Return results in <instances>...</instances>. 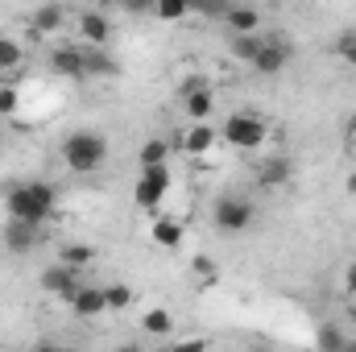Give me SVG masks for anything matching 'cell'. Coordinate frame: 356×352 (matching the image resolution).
<instances>
[{"mask_svg": "<svg viewBox=\"0 0 356 352\" xmlns=\"http://www.w3.org/2000/svg\"><path fill=\"white\" fill-rule=\"evenodd\" d=\"M340 352H356V340H344V349Z\"/></svg>", "mask_w": 356, "mask_h": 352, "instance_id": "cell-34", "label": "cell"}, {"mask_svg": "<svg viewBox=\"0 0 356 352\" xmlns=\"http://www.w3.org/2000/svg\"><path fill=\"white\" fill-rule=\"evenodd\" d=\"M253 220H257V211H253V203H249L245 195H220V199H216V228H220L224 237L249 232Z\"/></svg>", "mask_w": 356, "mask_h": 352, "instance_id": "cell-4", "label": "cell"}, {"mask_svg": "<svg viewBox=\"0 0 356 352\" xmlns=\"http://www.w3.org/2000/svg\"><path fill=\"white\" fill-rule=\"evenodd\" d=\"M261 46H266V33H249V38H228V50H232V58H236V63H245V67H253V58L261 54Z\"/></svg>", "mask_w": 356, "mask_h": 352, "instance_id": "cell-18", "label": "cell"}, {"mask_svg": "<svg viewBox=\"0 0 356 352\" xmlns=\"http://www.w3.org/2000/svg\"><path fill=\"white\" fill-rule=\"evenodd\" d=\"M83 54H88V75H116V58L108 50H88L83 46Z\"/></svg>", "mask_w": 356, "mask_h": 352, "instance_id": "cell-24", "label": "cell"}, {"mask_svg": "<svg viewBox=\"0 0 356 352\" xmlns=\"http://www.w3.org/2000/svg\"><path fill=\"white\" fill-rule=\"evenodd\" d=\"M158 352H207V340H178V344H166Z\"/></svg>", "mask_w": 356, "mask_h": 352, "instance_id": "cell-30", "label": "cell"}, {"mask_svg": "<svg viewBox=\"0 0 356 352\" xmlns=\"http://www.w3.org/2000/svg\"><path fill=\"white\" fill-rule=\"evenodd\" d=\"M170 166H149V170H141L137 175V186H133V199H137V207L141 211H158L162 207V199L170 195Z\"/></svg>", "mask_w": 356, "mask_h": 352, "instance_id": "cell-6", "label": "cell"}, {"mask_svg": "<svg viewBox=\"0 0 356 352\" xmlns=\"http://www.w3.org/2000/svg\"><path fill=\"white\" fill-rule=\"evenodd\" d=\"M21 108V91L17 88H0V116H13Z\"/></svg>", "mask_w": 356, "mask_h": 352, "instance_id": "cell-29", "label": "cell"}, {"mask_svg": "<svg viewBox=\"0 0 356 352\" xmlns=\"http://www.w3.org/2000/svg\"><path fill=\"white\" fill-rule=\"evenodd\" d=\"M266 137H269V125L257 112H232V116L220 125V141H224L228 150H241V154L257 150Z\"/></svg>", "mask_w": 356, "mask_h": 352, "instance_id": "cell-3", "label": "cell"}, {"mask_svg": "<svg viewBox=\"0 0 356 352\" xmlns=\"http://www.w3.org/2000/svg\"><path fill=\"white\" fill-rule=\"evenodd\" d=\"M286 63H290V46H286L282 38H266L261 54L253 58V71H257V75H282Z\"/></svg>", "mask_w": 356, "mask_h": 352, "instance_id": "cell-13", "label": "cell"}, {"mask_svg": "<svg viewBox=\"0 0 356 352\" xmlns=\"http://www.w3.org/2000/svg\"><path fill=\"white\" fill-rule=\"evenodd\" d=\"M191 269H195V278H199L203 286H207V282H216V262H211V257H203V253H199V257L191 262Z\"/></svg>", "mask_w": 356, "mask_h": 352, "instance_id": "cell-28", "label": "cell"}, {"mask_svg": "<svg viewBox=\"0 0 356 352\" xmlns=\"http://www.w3.org/2000/svg\"><path fill=\"white\" fill-rule=\"evenodd\" d=\"M0 137H4V133H0Z\"/></svg>", "mask_w": 356, "mask_h": 352, "instance_id": "cell-36", "label": "cell"}, {"mask_svg": "<svg viewBox=\"0 0 356 352\" xmlns=\"http://www.w3.org/2000/svg\"><path fill=\"white\" fill-rule=\"evenodd\" d=\"M286 178H290V162L286 158H269L257 166V182L266 186V191H277V186H286Z\"/></svg>", "mask_w": 356, "mask_h": 352, "instance_id": "cell-19", "label": "cell"}, {"mask_svg": "<svg viewBox=\"0 0 356 352\" xmlns=\"http://www.w3.org/2000/svg\"><path fill=\"white\" fill-rule=\"evenodd\" d=\"M319 349L323 352H340L344 349V332H340L336 323H323V328H319Z\"/></svg>", "mask_w": 356, "mask_h": 352, "instance_id": "cell-26", "label": "cell"}, {"mask_svg": "<svg viewBox=\"0 0 356 352\" xmlns=\"http://www.w3.org/2000/svg\"><path fill=\"white\" fill-rule=\"evenodd\" d=\"M178 99H182V112L191 116V125H211V112H216V91H211V79L195 75V79L178 83Z\"/></svg>", "mask_w": 356, "mask_h": 352, "instance_id": "cell-5", "label": "cell"}, {"mask_svg": "<svg viewBox=\"0 0 356 352\" xmlns=\"http://www.w3.org/2000/svg\"><path fill=\"white\" fill-rule=\"evenodd\" d=\"M175 145H178L182 158L203 162V158L216 154V145H220V129H216V125H191V129H182V137H178Z\"/></svg>", "mask_w": 356, "mask_h": 352, "instance_id": "cell-8", "label": "cell"}, {"mask_svg": "<svg viewBox=\"0 0 356 352\" xmlns=\"http://www.w3.org/2000/svg\"><path fill=\"white\" fill-rule=\"evenodd\" d=\"M71 311H75L79 319H95V315H104V311H108V307H104V290L83 286V290L71 298Z\"/></svg>", "mask_w": 356, "mask_h": 352, "instance_id": "cell-16", "label": "cell"}, {"mask_svg": "<svg viewBox=\"0 0 356 352\" xmlns=\"http://www.w3.org/2000/svg\"><path fill=\"white\" fill-rule=\"evenodd\" d=\"M348 145H353V150H356V120H353V125H348Z\"/></svg>", "mask_w": 356, "mask_h": 352, "instance_id": "cell-33", "label": "cell"}, {"mask_svg": "<svg viewBox=\"0 0 356 352\" xmlns=\"http://www.w3.org/2000/svg\"><path fill=\"white\" fill-rule=\"evenodd\" d=\"M50 71L63 75V79H88V54L83 46H54L50 50Z\"/></svg>", "mask_w": 356, "mask_h": 352, "instance_id": "cell-10", "label": "cell"}, {"mask_svg": "<svg viewBox=\"0 0 356 352\" xmlns=\"http://www.w3.org/2000/svg\"><path fill=\"white\" fill-rule=\"evenodd\" d=\"M4 207H8V224H29V228H42L54 207H58V195L50 182H13L8 195H4Z\"/></svg>", "mask_w": 356, "mask_h": 352, "instance_id": "cell-1", "label": "cell"}, {"mask_svg": "<svg viewBox=\"0 0 356 352\" xmlns=\"http://www.w3.org/2000/svg\"><path fill=\"white\" fill-rule=\"evenodd\" d=\"M75 29H79V46H88V50H108L112 46V21L99 8L75 13Z\"/></svg>", "mask_w": 356, "mask_h": 352, "instance_id": "cell-7", "label": "cell"}, {"mask_svg": "<svg viewBox=\"0 0 356 352\" xmlns=\"http://www.w3.org/2000/svg\"><path fill=\"white\" fill-rule=\"evenodd\" d=\"M91 253L88 245H79V241H71V245H63L58 249V265H67V269H83V265H91Z\"/></svg>", "mask_w": 356, "mask_h": 352, "instance_id": "cell-22", "label": "cell"}, {"mask_svg": "<svg viewBox=\"0 0 356 352\" xmlns=\"http://www.w3.org/2000/svg\"><path fill=\"white\" fill-rule=\"evenodd\" d=\"M182 237H186V228H182V220H175V216H158V220L149 224V241H154L158 249H178Z\"/></svg>", "mask_w": 356, "mask_h": 352, "instance_id": "cell-14", "label": "cell"}, {"mask_svg": "<svg viewBox=\"0 0 356 352\" xmlns=\"http://www.w3.org/2000/svg\"><path fill=\"white\" fill-rule=\"evenodd\" d=\"M141 332L162 340V336H170V332H175V315H170L166 307H154V311H145V315H141Z\"/></svg>", "mask_w": 356, "mask_h": 352, "instance_id": "cell-20", "label": "cell"}, {"mask_svg": "<svg viewBox=\"0 0 356 352\" xmlns=\"http://www.w3.org/2000/svg\"><path fill=\"white\" fill-rule=\"evenodd\" d=\"M63 21H67V8H58V4H42V8H33V17H29L33 33H58Z\"/></svg>", "mask_w": 356, "mask_h": 352, "instance_id": "cell-17", "label": "cell"}, {"mask_svg": "<svg viewBox=\"0 0 356 352\" xmlns=\"http://www.w3.org/2000/svg\"><path fill=\"white\" fill-rule=\"evenodd\" d=\"M116 352H141V349H133V344H124V349H116Z\"/></svg>", "mask_w": 356, "mask_h": 352, "instance_id": "cell-35", "label": "cell"}, {"mask_svg": "<svg viewBox=\"0 0 356 352\" xmlns=\"http://www.w3.org/2000/svg\"><path fill=\"white\" fill-rule=\"evenodd\" d=\"M154 17H162V21H182V17H191V4H186V0H158V4H154Z\"/></svg>", "mask_w": 356, "mask_h": 352, "instance_id": "cell-25", "label": "cell"}, {"mask_svg": "<svg viewBox=\"0 0 356 352\" xmlns=\"http://www.w3.org/2000/svg\"><path fill=\"white\" fill-rule=\"evenodd\" d=\"M63 166L67 170H75V175H95V170H104V162H108V141L95 133V129H79V133H71L67 141H63Z\"/></svg>", "mask_w": 356, "mask_h": 352, "instance_id": "cell-2", "label": "cell"}, {"mask_svg": "<svg viewBox=\"0 0 356 352\" xmlns=\"http://www.w3.org/2000/svg\"><path fill=\"white\" fill-rule=\"evenodd\" d=\"M133 286H124V282H112V286H104V307L108 311H124V307H133Z\"/></svg>", "mask_w": 356, "mask_h": 352, "instance_id": "cell-23", "label": "cell"}, {"mask_svg": "<svg viewBox=\"0 0 356 352\" xmlns=\"http://www.w3.org/2000/svg\"><path fill=\"white\" fill-rule=\"evenodd\" d=\"M170 141H162V137H149L145 145H141V154H137V162H141V170H149V166H166V158H170Z\"/></svg>", "mask_w": 356, "mask_h": 352, "instance_id": "cell-21", "label": "cell"}, {"mask_svg": "<svg viewBox=\"0 0 356 352\" xmlns=\"http://www.w3.org/2000/svg\"><path fill=\"white\" fill-rule=\"evenodd\" d=\"M220 21L228 25V33H232V38H249V33H257V29H261V13H257L253 4H228Z\"/></svg>", "mask_w": 356, "mask_h": 352, "instance_id": "cell-12", "label": "cell"}, {"mask_svg": "<svg viewBox=\"0 0 356 352\" xmlns=\"http://www.w3.org/2000/svg\"><path fill=\"white\" fill-rule=\"evenodd\" d=\"M344 186H348V195H353V199H356V170H353V175H348V182H344Z\"/></svg>", "mask_w": 356, "mask_h": 352, "instance_id": "cell-32", "label": "cell"}, {"mask_svg": "<svg viewBox=\"0 0 356 352\" xmlns=\"http://www.w3.org/2000/svg\"><path fill=\"white\" fill-rule=\"evenodd\" d=\"M4 249L17 253V257L33 253V249H38V228H29V224H8V228H4Z\"/></svg>", "mask_w": 356, "mask_h": 352, "instance_id": "cell-15", "label": "cell"}, {"mask_svg": "<svg viewBox=\"0 0 356 352\" xmlns=\"http://www.w3.org/2000/svg\"><path fill=\"white\" fill-rule=\"evenodd\" d=\"M336 54H340L348 67H356V29H348V33L336 38Z\"/></svg>", "mask_w": 356, "mask_h": 352, "instance_id": "cell-27", "label": "cell"}, {"mask_svg": "<svg viewBox=\"0 0 356 352\" xmlns=\"http://www.w3.org/2000/svg\"><path fill=\"white\" fill-rule=\"evenodd\" d=\"M344 290H348V294L356 298V262L348 265V269H344Z\"/></svg>", "mask_w": 356, "mask_h": 352, "instance_id": "cell-31", "label": "cell"}, {"mask_svg": "<svg viewBox=\"0 0 356 352\" xmlns=\"http://www.w3.org/2000/svg\"><path fill=\"white\" fill-rule=\"evenodd\" d=\"M21 71H25V46L0 33V88H17Z\"/></svg>", "mask_w": 356, "mask_h": 352, "instance_id": "cell-11", "label": "cell"}, {"mask_svg": "<svg viewBox=\"0 0 356 352\" xmlns=\"http://www.w3.org/2000/svg\"><path fill=\"white\" fill-rule=\"evenodd\" d=\"M38 282H42V290H46V294H54V298H67V303H71V298L83 290V282H79V269H67V265H46Z\"/></svg>", "mask_w": 356, "mask_h": 352, "instance_id": "cell-9", "label": "cell"}]
</instances>
